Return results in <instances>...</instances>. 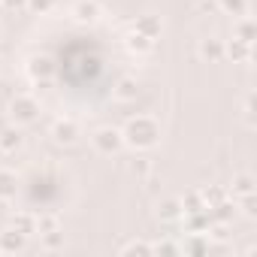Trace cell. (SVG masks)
Returning a JSON list of instances; mask_svg holds the SVG:
<instances>
[{"mask_svg": "<svg viewBox=\"0 0 257 257\" xmlns=\"http://www.w3.org/2000/svg\"><path fill=\"white\" fill-rule=\"evenodd\" d=\"M121 137H124V146H131L137 152H146V149H155L158 146L161 127H158V121L152 115H137V118H131V121L124 124Z\"/></svg>", "mask_w": 257, "mask_h": 257, "instance_id": "6da1fadb", "label": "cell"}, {"mask_svg": "<svg viewBox=\"0 0 257 257\" xmlns=\"http://www.w3.org/2000/svg\"><path fill=\"white\" fill-rule=\"evenodd\" d=\"M10 118H13L16 127L34 124V121L40 118V103H37L31 94H19V97H13V103H10Z\"/></svg>", "mask_w": 257, "mask_h": 257, "instance_id": "7a4b0ae2", "label": "cell"}, {"mask_svg": "<svg viewBox=\"0 0 257 257\" xmlns=\"http://www.w3.org/2000/svg\"><path fill=\"white\" fill-rule=\"evenodd\" d=\"M91 140H94V149H97L100 155H118V152L124 149V137H121L118 127H100Z\"/></svg>", "mask_w": 257, "mask_h": 257, "instance_id": "3957f363", "label": "cell"}, {"mask_svg": "<svg viewBox=\"0 0 257 257\" xmlns=\"http://www.w3.org/2000/svg\"><path fill=\"white\" fill-rule=\"evenodd\" d=\"M55 61L49 58V55H37V58H31V64H28V76L34 79V82H52V76H55Z\"/></svg>", "mask_w": 257, "mask_h": 257, "instance_id": "277c9868", "label": "cell"}, {"mask_svg": "<svg viewBox=\"0 0 257 257\" xmlns=\"http://www.w3.org/2000/svg\"><path fill=\"white\" fill-rule=\"evenodd\" d=\"M52 137H55V143L70 146V143L79 140V124L70 121V118H61V121H55V127H52Z\"/></svg>", "mask_w": 257, "mask_h": 257, "instance_id": "5b68a950", "label": "cell"}, {"mask_svg": "<svg viewBox=\"0 0 257 257\" xmlns=\"http://www.w3.org/2000/svg\"><path fill=\"white\" fill-rule=\"evenodd\" d=\"M25 245H28V236L13 227L0 233V254H19V251H25Z\"/></svg>", "mask_w": 257, "mask_h": 257, "instance_id": "8992f818", "label": "cell"}, {"mask_svg": "<svg viewBox=\"0 0 257 257\" xmlns=\"http://www.w3.org/2000/svg\"><path fill=\"white\" fill-rule=\"evenodd\" d=\"M73 19L82 22V25H91L100 19V4L97 0H76L73 4Z\"/></svg>", "mask_w": 257, "mask_h": 257, "instance_id": "52a82bcc", "label": "cell"}, {"mask_svg": "<svg viewBox=\"0 0 257 257\" xmlns=\"http://www.w3.org/2000/svg\"><path fill=\"white\" fill-rule=\"evenodd\" d=\"M185 227H188V233H209V227H212L209 209L203 206L197 212H185Z\"/></svg>", "mask_w": 257, "mask_h": 257, "instance_id": "ba28073f", "label": "cell"}, {"mask_svg": "<svg viewBox=\"0 0 257 257\" xmlns=\"http://www.w3.org/2000/svg\"><path fill=\"white\" fill-rule=\"evenodd\" d=\"M209 209V215H212V224H230L233 221V215H236V200H221V203H215V206H206Z\"/></svg>", "mask_w": 257, "mask_h": 257, "instance_id": "9c48e42d", "label": "cell"}, {"mask_svg": "<svg viewBox=\"0 0 257 257\" xmlns=\"http://www.w3.org/2000/svg\"><path fill=\"white\" fill-rule=\"evenodd\" d=\"M224 55H227V46H224V40H215V37H212V40H203V43H200V58H203V61H209V64H218Z\"/></svg>", "mask_w": 257, "mask_h": 257, "instance_id": "30bf717a", "label": "cell"}, {"mask_svg": "<svg viewBox=\"0 0 257 257\" xmlns=\"http://www.w3.org/2000/svg\"><path fill=\"white\" fill-rule=\"evenodd\" d=\"M112 94H115V100H121V103H131V100H137V94H140V85H137V79L124 76V79H118V82H115Z\"/></svg>", "mask_w": 257, "mask_h": 257, "instance_id": "8fae6325", "label": "cell"}, {"mask_svg": "<svg viewBox=\"0 0 257 257\" xmlns=\"http://www.w3.org/2000/svg\"><path fill=\"white\" fill-rule=\"evenodd\" d=\"M134 31H140V34L149 37V40H158V37H161V19H158V16H140V19L134 22Z\"/></svg>", "mask_w": 257, "mask_h": 257, "instance_id": "7c38bea8", "label": "cell"}, {"mask_svg": "<svg viewBox=\"0 0 257 257\" xmlns=\"http://www.w3.org/2000/svg\"><path fill=\"white\" fill-rule=\"evenodd\" d=\"M16 149H22V131L19 127H4L0 131V152H7V155H13Z\"/></svg>", "mask_w": 257, "mask_h": 257, "instance_id": "4fadbf2b", "label": "cell"}, {"mask_svg": "<svg viewBox=\"0 0 257 257\" xmlns=\"http://www.w3.org/2000/svg\"><path fill=\"white\" fill-rule=\"evenodd\" d=\"M127 52H131V55H149L152 49H155V40H149V37H143L140 31H134L131 37H127Z\"/></svg>", "mask_w": 257, "mask_h": 257, "instance_id": "5bb4252c", "label": "cell"}, {"mask_svg": "<svg viewBox=\"0 0 257 257\" xmlns=\"http://www.w3.org/2000/svg\"><path fill=\"white\" fill-rule=\"evenodd\" d=\"M19 191V179L10 170H0V200H13Z\"/></svg>", "mask_w": 257, "mask_h": 257, "instance_id": "9a60e30c", "label": "cell"}, {"mask_svg": "<svg viewBox=\"0 0 257 257\" xmlns=\"http://www.w3.org/2000/svg\"><path fill=\"white\" fill-rule=\"evenodd\" d=\"M230 194H233V200H239V197H248V194H254V179H251L248 173L236 176V179H233V185H230Z\"/></svg>", "mask_w": 257, "mask_h": 257, "instance_id": "2e32d148", "label": "cell"}, {"mask_svg": "<svg viewBox=\"0 0 257 257\" xmlns=\"http://www.w3.org/2000/svg\"><path fill=\"white\" fill-rule=\"evenodd\" d=\"M13 230L31 236V233H37V218L28 215V212H19V215H13Z\"/></svg>", "mask_w": 257, "mask_h": 257, "instance_id": "e0dca14e", "label": "cell"}, {"mask_svg": "<svg viewBox=\"0 0 257 257\" xmlns=\"http://www.w3.org/2000/svg\"><path fill=\"white\" fill-rule=\"evenodd\" d=\"M179 251H188V254H206L209 251V239L203 233H191V239L185 245H179Z\"/></svg>", "mask_w": 257, "mask_h": 257, "instance_id": "ac0fdd59", "label": "cell"}, {"mask_svg": "<svg viewBox=\"0 0 257 257\" xmlns=\"http://www.w3.org/2000/svg\"><path fill=\"white\" fill-rule=\"evenodd\" d=\"M224 46H227V55L233 61H248L251 58V43H242V40L233 37V43H224Z\"/></svg>", "mask_w": 257, "mask_h": 257, "instance_id": "d6986e66", "label": "cell"}, {"mask_svg": "<svg viewBox=\"0 0 257 257\" xmlns=\"http://www.w3.org/2000/svg\"><path fill=\"white\" fill-rule=\"evenodd\" d=\"M233 37L242 40V43H254V22L251 19H239L233 25Z\"/></svg>", "mask_w": 257, "mask_h": 257, "instance_id": "ffe728a7", "label": "cell"}, {"mask_svg": "<svg viewBox=\"0 0 257 257\" xmlns=\"http://www.w3.org/2000/svg\"><path fill=\"white\" fill-rule=\"evenodd\" d=\"M158 215H161V221H179L182 218V203L179 200H167V203H161Z\"/></svg>", "mask_w": 257, "mask_h": 257, "instance_id": "44dd1931", "label": "cell"}, {"mask_svg": "<svg viewBox=\"0 0 257 257\" xmlns=\"http://www.w3.org/2000/svg\"><path fill=\"white\" fill-rule=\"evenodd\" d=\"M179 203H182V215H185V212H197V209H203V206H206V203H203V197H200V191L185 194Z\"/></svg>", "mask_w": 257, "mask_h": 257, "instance_id": "7402d4cb", "label": "cell"}, {"mask_svg": "<svg viewBox=\"0 0 257 257\" xmlns=\"http://www.w3.org/2000/svg\"><path fill=\"white\" fill-rule=\"evenodd\" d=\"M40 236H43V248H46V251L64 248V233H61V230H49V233H40Z\"/></svg>", "mask_w": 257, "mask_h": 257, "instance_id": "603a6c76", "label": "cell"}, {"mask_svg": "<svg viewBox=\"0 0 257 257\" xmlns=\"http://www.w3.org/2000/svg\"><path fill=\"white\" fill-rule=\"evenodd\" d=\"M218 7L230 16H245L248 13V0H218Z\"/></svg>", "mask_w": 257, "mask_h": 257, "instance_id": "cb8c5ba5", "label": "cell"}, {"mask_svg": "<svg viewBox=\"0 0 257 257\" xmlns=\"http://www.w3.org/2000/svg\"><path fill=\"white\" fill-rule=\"evenodd\" d=\"M200 197H203L206 206H215V203H221V200L227 197V191H221V188H206V191H200Z\"/></svg>", "mask_w": 257, "mask_h": 257, "instance_id": "d4e9b609", "label": "cell"}, {"mask_svg": "<svg viewBox=\"0 0 257 257\" xmlns=\"http://www.w3.org/2000/svg\"><path fill=\"white\" fill-rule=\"evenodd\" d=\"M121 254H152V245L149 242H127L121 248Z\"/></svg>", "mask_w": 257, "mask_h": 257, "instance_id": "484cf974", "label": "cell"}, {"mask_svg": "<svg viewBox=\"0 0 257 257\" xmlns=\"http://www.w3.org/2000/svg\"><path fill=\"white\" fill-rule=\"evenodd\" d=\"M49 230H58V218H55V215L37 218V233H49Z\"/></svg>", "mask_w": 257, "mask_h": 257, "instance_id": "4316f807", "label": "cell"}, {"mask_svg": "<svg viewBox=\"0 0 257 257\" xmlns=\"http://www.w3.org/2000/svg\"><path fill=\"white\" fill-rule=\"evenodd\" d=\"M52 7H55V0H28V10H34V13H40V16L49 13Z\"/></svg>", "mask_w": 257, "mask_h": 257, "instance_id": "83f0119b", "label": "cell"}, {"mask_svg": "<svg viewBox=\"0 0 257 257\" xmlns=\"http://www.w3.org/2000/svg\"><path fill=\"white\" fill-rule=\"evenodd\" d=\"M236 203H242V212H245V215H257V200H254V194H248V197H239Z\"/></svg>", "mask_w": 257, "mask_h": 257, "instance_id": "f1b7e54d", "label": "cell"}, {"mask_svg": "<svg viewBox=\"0 0 257 257\" xmlns=\"http://www.w3.org/2000/svg\"><path fill=\"white\" fill-rule=\"evenodd\" d=\"M152 251H158V254H179V245H173V242H158V245H152Z\"/></svg>", "mask_w": 257, "mask_h": 257, "instance_id": "f546056e", "label": "cell"}, {"mask_svg": "<svg viewBox=\"0 0 257 257\" xmlns=\"http://www.w3.org/2000/svg\"><path fill=\"white\" fill-rule=\"evenodd\" d=\"M0 4H4L7 10H25V7H28V0H0Z\"/></svg>", "mask_w": 257, "mask_h": 257, "instance_id": "4dcf8cb0", "label": "cell"}, {"mask_svg": "<svg viewBox=\"0 0 257 257\" xmlns=\"http://www.w3.org/2000/svg\"><path fill=\"white\" fill-rule=\"evenodd\" d=\"M134 173H149V164H146V161H137V164H134Z\"/></svg>", "mask_w": 257, "mask_h": 257, "instance_id": "1f68e13d", "label": "cell"}, {"mask_svg": "<svg viewBox=\"0 0 257 257\" xmlns=\"http://www.w3.org/2000/svg\"><path fill=\"white\" fill-rule=\"evenodd\" d=\"M4 127H7V118H4V115H0V131H4Z\"/></svg>", "mask_w": 257, "mask_h": 257, "instance_id": "d6a6232c", "label": "cell"}, {"mask_svg": "<svg viewBox=\"0 0 257 257\" xmlns=\"http://www.w3.org/2000/svg\"><path fill=\"white\" fill-rule=\"evenodd\" d=\"M0 70H4V61H0Z\"/></svg>", "mask_w": 257, "mask_h": 257, "instance_id": "836d02e7", "label": "cell"}]
</instances>
